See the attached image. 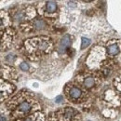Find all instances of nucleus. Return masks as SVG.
Here are the masks:
<instances>
[{"label":"nucleus","instance_id":"9d476101","mask_svg":"<svg viewBox=\"0 0 121 121\" xmlns=\"http://www.w3.org/2000/svg\"><path fill=\"white\" fill-rule=\"evenodd\" d=\"M21 68H22V70H23V71H27V70L29 69V65H28L26 62H22V63L21 64Z\"/></svg>","mask_w":121,"mask_h":121},{"label":"nucleus","instance_id":"7ed1b4c3","mask_svg":"<svg viewBox=\"0 0 121 121\" xmlns=\"http://www.w3.org/2000/svg\"><path fill=\"white\" fill-rule=\"evenodd\" d=\"M70 44H71V38H70V35H65L62 37V39L60 40V46H59V51L60 53L66 51L69 47H70Z\"/></svg>","mask_w":121,"mask_h":121},{"label":"nucleus","instance_id":"0eeeda50","mask_svg":"<svg viewBox=\"0 0 121 121\" xmlns=\"http://www.w3.org/2000/svg\"><path fill=\"white\" fill-rule=\"evenodd\" d=\"M57 10V3L54 1L47 2V11L49 13H54Z\"/></svg>","mask_w":121,"mask_h":121},{"label":"nucleus","instance_id":"f03ea898","mask_svg":"<svg viewBox=\"0 0 121 121\" xmlns=\"http://www.w3.org/2000/svg\"><path fill=\"white\" fill-rule=\"evenodd\" d=\"M35 108V102L33 101H27V100H23L21 104H19L16 109H14L13 114H15L17 117H19V115H24V114H28L32 112Z\"/></svg>","mask_w":121,"mask_h":121},{"label":"nucleus","instance_id":"1a4fd4ad","mask_svg":"<svg viewBox=\"0 0 121 121\" xmlns=\"http://www.w3.org/2000/svg\"><path fill=\"white\" fill-rule=\"evenodd\" d=\"M90 44H91V39L83 37L82 38V44H81V49H84L85 48H87Z\"/></svg>","mask_w":121,"mask_h":121},{"label":"nucleus","instance_id":"20e7f679","mask_svg":"<svg viewBox=\"0 0 121 121\" xmlns=\"http://www.w3.org/2000/svg\"><path fill=\"white\" fill-rule=\"evenodd\" d=\"M83 86L87 89H92L94 88V86L96 85V79L92 76H87V77H84L83 78Z\"/></svg>","mask_w":121,"mask_h":121},{"label":"nucleus","instance_id":"f257e3e1","mask_svg":"<svg viewBox=\"0 0 121 121\" xmlns=\"http://www.w3.org/2000/svg\"><path fill=\"white\" fill-rule=\"evenodd\" d=\"M26 45L35 46L36 48L35 52L40 51V52L46 53V52L50 51V49L52 48V42L48 38L40 37V38H35V39H30V40L26 41Z\"/></svg>","mask_w":121,"mask_h":121},{"label":"nucleus","instance_id":"423d86ee","mask_svg":"<svg viewBox=\"0 0 121 121\" xmlns=\"http://www.w3.org/2000/svg\"><path fill=\"white\" fill-rule=\"evenodd\" d=\"M107 49H108V53L110 55L115 56L119 52V46L117 44H116V43H114V44H111L110 46H108Z\"/></svg>","mask_w":121,"mask_h":121},{"label":"nucleus","instance_id":"39448f33","mask_svg":"<svg viewBox=\"0 0 121 121\" xmlns=\"http://www.w3.org/2000/svg\"><path fill=\"white\" fill-rule=\"evenodd\" d=\"M68 94H69L71 99L78 100L82 96V91H80L79 89H77V88H71L68 91Z\"/></svg>","mask_w":121,"mask_h":121},{"label":"nucleus","instance_id":"6e6552de","mask_svg":"<svg viewBox=\"0 0 121 121\" xmlns=\"http://www.w3.org/2000/svg\"><path fill=\"white\" fill-rule=\"evenodd\" d=\"M43 115L38 114V115H32V116H28L25 117L24 118H22L21 121H41L40 120V117H42Z\"/></svg>","mask_w":121,"mask_h":121}]
</instances>
